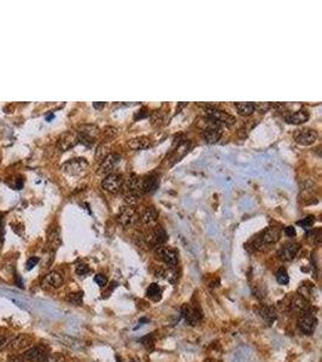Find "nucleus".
I'll return each instance as SVG.
<instances>
[{
    "instance_id": "nucleus-1",
    "label": "nucleus",
    "mask_w": 322,
    "mask_h": 362,
    "mask_svg": "<svg viewBox=\"0 0 322 362\" xmlns=\"http://www.w3.org/2000/svg\"><path fill=\"white\" fill-rule=\"evenodd\" d=\"M281 236V231L280 228L275 227V226H271V227H268L267 230L263 231L260 236L256 237V239L254 241V249L256 250H264L265 247H268L271 244H275L276 241L280 239Z\"/></svg>"
},
{
    "instance_id": "nucleus-2",
    "label": "nucleus",
    "mask_w": 322,
    "mask_h": 362,
    "mask_svg": "<svg viewBox=\"0 0 322 362\" xmlns=\"http://www.w3.org/2000/svg\"><path fill=\"white\" fill-rule=\"evenodd\" d=\"M204 115H205L206 119L212 120V121L217 122L220 124H226V126H232L236 121L234 116L230 115L226 111L220 110V109L212 108V106H206L204 109Z\"/></svg>"
},
{
    "instance_id": "nucleus-3",
    "label": "nucleus",
    "mask_w": 322,
    "mask_h": 362,
    "mask_svg": "<svg viewBox=\"0 0 322 362\" xmlns=\"http://www.w3.org/2000/svg\"><path fill=\"white\" fill-rule=\"evenodd\" d=\"M124 185V179L121 174H117V173H111L108 174L104 178L102 181V186L105 191L108 192L117 194L123 190Z\"/></svg>"
},
{
    "instance_id": "nucleus-4",
    "label": "nucleus",
    "mask_w": 322,
    "mask_h": 362,
    "mask_svg": "<svg viewBox=\"0 0 322 362\" xmlns=\"http://www.w3.org/2000/svg\"><path fill=\"white\" fill-rule=\"evenodd\" d=\"M76 133H78L79 143L86 146H92L95 138L99 134V128L94 124H82L79 127V130Z\"/></svg>"
},
{
    "instance_id": "nucleus-5",
    "label": "nucleus",
    "mask_w": 322,
    "mask_h": 362,
    "mask_svg": "<svg viewBox=\"0 0 322 362\" xmlns=\"http://www.w3.org/2000/svg\"><path fill=\"white\" fill-rule=\"evenodd\" d=\"M118 222L122 227L130 228L139 221V215H138L137 210L133 209L132 207L126 206L122 208L118 212Z\"/></svg>"
},
{
    "instance_id": "nucleus-6",
    "label": "nucleus",
    "mask_w": 322,
    "mask_h": 362,
    "mask_svg": "<svg viewBox=\"0 0 322 362\" xmlns=\"http://www.w3.org/2000/svg\"><path fill=\"white\" fill-rule=\"evenodd\" d=\"M144 239H145V241L148 245L158 247L166 243L168 236L166 231H164L161 226H155V228H152V230L148 231V233L145 234Z\"/></svg>"
},
{
    "instance_id": "nucleus-7",
    "label": "nucleus",
    "mask_w": 322,
    "mask_h": 362,
    "mask_svg": "<svg viewBox=\"0 0 322 362\" xmlns=\"http://www.w3.org/2000/svg\"><path fill=\"white\" fill-rule=\"evenodd\" d=\"M298 327H299L300 332H303L304 334H313L315 332L316 327H318V319L315 315L310 313L302 314V315L298 318Z\"/></svg>"
},
{
    "instance_id": "nucleus-8",
    "label": "nucleus",
    "mask_w": 322,
    "mask_h": 362,
    "mask_svg": "<svg viewBox=\"0 0 322 362\" xmlns=\"http://www.w3.org/2000/svg\"><path fill=\"white\" fill-rule=\"evenodd\" d=\"M294 142L302 146H310L318 140V133L316 130L310 129V128H304L299 129L294 133L293 135Z\"/></svg>"
},
{
    "instance_id": "nucleus-9",
    "label": "nucleus",
    "mask_w": 322,
    "mask_h": 362,
    "mask_svg": "<svg viewBox=\"0 0 322 362\" xmlns=\"http://www.w3.org/2000/svg\"><path fill=\"white\" fill-rule=\"evenodd\" d=\"M121 162V156L117 153H109L103 161H100L99 167H98V174H111L113 170L118 166Z\"/></svg>"
},
{
    "instance_id": "nucleus-10",
    "label": "nucleus",
    "mask_w": 322,
    "mask_h": 362,
    "mask_svg": "<svg viewBox=\"0 0 322 362\" xmlns=\"http://www.w3.org/2000/svg\"><path fill=\"white\" fill-rule=\"evenodd\" d=\"M88 168V162L85 158H73L63 166V170L70 175H80Z\"/></svg>"
},
{
    "instance_id": "nucleus-11",
    "label": "nucleus",
    "mask_w": 322,
    "mask_h": 362,
    "mask_svg": "<svg viewBox=\"0 0 322 362\" xmlns=\"http://www.w3.org/2000/svg\"><path fill=\"white\" fill-rule=\"evenodd\" d=\"M182 315L190 325H197L203 318V313H202L201 308L197 307V305H192L191 303L183 304Z\"/></svg>"
},
{
    "instance_id": "nucleus-12",
    "label": "nucleus",
    "mask_w": 322,
    "mask_h": 362,
    "mask_svg": "<svg viewBox=\"0 0 322 362\" xmlns=\"http://www.w3.org/2000/svg\"><path fill=\"white\" fill-rule=\"evenodd\" d=\"M79 144V137L76 132H65L58 138L57 146L60 151H68Z\"/></svg>"
},
{
    "instance_id": "nucleus-13",
    "label": "nucleus",
    "mask_w": 322,
    "mask_h": 362,
    "mask_svg": "<svg viewBox=\"0 0 322 362\" xmlns=\"http://www.w3.org/2000/svg\"><path fill=\"white\" fill-rule=\"evenodd\" d=\"M157 255L159 256V259L166 263L167 267L175 268L177 266V252L175 250L168 249V247L164 246H158L157 247Z\"/></svg>"
},
{
    "instance_id": "nucleus-14",
    "label": "nucleus",
    "mask_w": 322,
    "mask_h": 362,
    "mask_svg": "<svg viewBox=\"0 0 322 362\" xmlns=\"http://www.w3.org/2000/svg\"><path fill=\"white\" fill-rule=\"evenodd\" d=\"M22 356L27 362H42L49 354L42 347H33L27 349Z\"/></svg>"
},
{
    "instance_id": "nucleus-15",
    "label": "nucleus",
    "mask_w": 322,
    "mask_h": 362,
    "mask_svg": "<svg viewBox=\"0 0 322 362\" xmlns=\"http://www.w3.org/2000/svg\"><path fill=\"white\" fill-rule=\"evenodd\" d=\"M31 343H33V338L30 336H28V334H20V336L13 338L11 342L9 343V348L13 351H22L30 348Z\"/></svg>"
},
{
    "instance_id": "nucleus-16",
    "label": "nucleus",
    "mask_w": 322,
    "mask_h": 362,
    "mask_svg": "<svg viewBox=\"0 0 322 362\" xmlns=\"http://www.w3.org/2000/svg\"><path fill=\"white\" fill-rule=\"evenodd\" d=\"M290 308L293 313L296 314H305V313H309L310 309V304H309V301L305 300L304 297H302L300 295H296L291 301V304H290Z\"/></svg>"
},
{
    "instance_id": "nucleus-17",
    "label": "nucleus",
    "mask_w": 322,
    "mask_h": 362,
    "mask_svg": "<svg viewBox=\"0 0 322 362\" xmlns=\"http://www.w3.org/2000/svg\"><path fill=\"white\" fill-rule=\"evenodd\" d=\"M299 245L297 243H287L279 250L278 256L281 261H292L297 256Z\"/></svg>"
},
{
    "instance_id": "nucleus-18",
    "label": "nucleus",
    "mask_w": 322,
    "mask_h": 362,
    "mask_svg": "<svg viewBox=\"0 0 322 362\" xmlns=\"http://www.w3.org/2000/svg\"><path fill=\"white\" fill-rule=\"evenodd\" d=\"M63 283H64V279H63L62 274L55 271L50 272V273L45 276L44 280H42V285H44L45 287L49 286L52 287V289H58V287L62 286Z\"/></svg>"
},
{
    "instance_id": "nucleus-19",
    "label": "nucleus",
    "mask_w": 322,
    "mask_h": 362,
    "mask_svg": "<svg viewBox=\"0 0 322 362\" xmlns=\"http://www.w3.org/2000/svg\"><path fill=\"white\" fill-rule=\"evenodd\" d=\"M309 120V113L304 109H300V110L296 111V113H292L290 115L285 116V121L290 124H302L304 122H307Z\"/></svg>"
},
{
    "instance_id": "nucleus-20",
    "label": "nucleus",
    "mask_w": 322,
    "mask_h": 362,
    "mask_svg": "<svg viewBox=\"0 0 322 362\" xmlns=\"http://www.w3.org/2000/svg\"><path fill=\"white\" fill-rule=\"evenodd\" d=\"M159 185V179L158 177L155 174H151L148 177H146L145 179L142 181V190L145 193H152L158 188Z\"/></svg>"
},
{
    "instance_id": "nucleus-21",
    "label": "nucleus",
    "mask_w": 322,
    "mask_h": 362,
    "mask_svg": "<svg viewBox=\"0 0 322 362\" xmlns=\"http://www.w3.org/2000/svg\"><path fill=\"white\" fill-rule=\"evenodd\" d=\"M156 276L157 278H162L164 279V280L169 281V283L174 284L177 279V273L176 271H175V268L159 267L156 272Z\"/></svg>"
},
{
    "instance_id": "nucleus-22",
    "label": "nucleus",
    "mask_w": 322,
    "mask_h": 362,
    "mask_svg": "<svg viewBox=\"0 0 322 362\" xmlns=\"http://www.w3.org/2000/svg\"><path fill=\"white\" fill-rule=\"evenodd\" d=\"M142 190H134V188H123V197H124V202L127 203V206H135L138 202L140 201V197H142V193H140Z\"/></svg>"
},
{
    "instance_id": "nucleus-23",
    "label": "nucleus",
    "mask_w": 322,
    "mask_h": 362,
    "mask_svg": "<svg viewBox=\"0 0 322 362\" xmlns=\"http://www.w3.org/2000/svg\"><path fill=\"white\" fill-rule=\"evenodd\" d=\"M150 146V139L147 137H137L133 138L128 142V148L133 151L144 150Z\"/></svg>"
},
{
    "instance_id": "nucleus-24",
    "label": "nucleus",
    "mask_w": 322,
    "mask_h": 362,
    "mask_svg": "<svg viewBox=\"0 0 322 362\" xmlns=\"http://www.w3.org/2000/svg\"><path fill=\"white\" fill-rule=\"evenodd\" d=\"M157 220H158V212H157V210L155 209V208H152V207L147 208V209L143 212L142 221H143V223H145V225H147V226L156 225Z\"/></svg>"
},
{
    "instance_id": "nucleus-25",
    "label": "nucleus",
    "mask_w": 322,
    "mask_h": 362,
    "mask_svg": "<svg viewBox=\"0 0 322 362\" xmlns=\"http://www.w3.org/2000/svg\"><path fill=\"white\" fill-rule=\"evenodd\" d=\"M258 314L267 321L268 324L271 325L275 321L276 319V313L275 309L273 307H269V305H262V307L258 309Z\"/></svg>"
},
{
    "instance_id": "nucleus-26",
    "label": "nucleus",
    "mask_w": 322,
    "mask_h": 362,
    "mask_svg": "<svg viewBox=\"0 0 322 362\" xmlns=\"http://www.w3.org/2000/svg\"><path fill=\"white\" fill-rule=\"evenodd\" d=\"M235 108L240 116H250L256 110L255 103H235Z\"/></svg>"
},
{
    "instance_id": "nucleus-27",
    "label": "nucleus",
    "mask_w": 322,
    "mask_h": 362,
    "mask_svg": "<svg viewBox=\"0 0 322 362\" xmlns=\"http://www.w3.org/2000/svg\"><path fill=\"white\" fill-rule=\"evenodd\" d=\"M146 296L150 298V300H152L153 302H158V301H161V298H162L161 286L156 283H152L151 285H148L147 290H146Z\"/></svg>"
},
{
    "instance_id": "nucleus-28",
    "label": "nucleus",
    "mask_w": 322,
    "mask_h": 362,
    "mask_svg": "<svg viewBox=\"0 0 322 362\" xmlns=\"http://www.w3.org/2000/svg\"><path fill=\"white\" fill-rule=\"evenodd\" d=\"M276 281L280 285H287L290 283V276L285 268H280L276 272Z\"/></svg>"
},
{
    "instance_id": "nucleus-29",
    "label": "nucleus",
    "mask_w": 322,
    "mask_h": 362,
    "mask_svg": "<svg viewBox=\"0 0 322 362\" xmlns=\"http://www.w3.org/2000/svg\"><path fill=\"white\" fill-rule=\"evenodd\" d=\"M307 237L311 243L319 245V244L321 243V230H319L318 228V230L309 231V232L307 233Z\"/></svg>"
},
{
    "instance_id": "nucleus-30",
    "label": "nucleus",
    "mask_w": 322,
    "mask_h": 362,
    "mask_svg": "<svg viewBox=\"0 0 322 362\" xmlns=\"http://www.w3.org/2000/svg\"><path fill=\"white\" fill-rule=\"evenodd\" d=\"M82 297H84V292H76V294H70L68 296V301L73 304L80 305L82 303Z\"/></svg>"
},
{
    "instance_id": "nucleus-31",
    "label": "nucleus",
    "mask_w": 322,
    "mask_h": 362,
    "mask_svg": "<svg viewBox=\"0 0 322 362\" xmlns=\"http://www.w3.org/2000/svg\"><path fill=\"white\" fill-rule=\"evenodd\" d=\"M314 222H315V217L314 216H307L304 217L302 221H298V225L302 226L303 228H305V230H308V228L313 227Z\"/></svg>"
},
{
    "instance_id": "nucleus-32",
    "label": "nucleus",
    "mask_w": 322,
    "mask_h": 362,
    "mask_svg": "<svg viewBox=\"0 0 322 362\" xmlns=\"http://www.w3.org/2000/svg\"><path fill=\"white\" fill-rule=\"evenodd\" d=\"M140 342H142V344L145 345L147 349H152L153 344H155V337H153V334H150V336H145V337H143L142 339H140Z\"/></svg>"
},
{
    "instance_id": "nucleus-33",
    "label": "nucleus",
    "mask_w": 322,
    "mask_h": 362,
    "mask_svg": "<svg viewBox=\"0 0 322 362\" xmlns=\"http://www.w3.org/2000/svg\"><path fill=\"white\" fill-rule=\"evenodd\" d=\"M109 153H110V152L108 151V149H106L105 146L100 145L99 148H98L97 152H95V158H97L98 161H103V159L105 158V157L108 156Z\"/></svg>"
},
{
    "instance_id": "nucleus-34",
    "label": "nucleus",
    "mask_w": 322,
    "mask_h": 362,
    "mask_svg": "<svg viewBox=\"0 0 322 362\" xmlns=\"http://www.w3.org/2000/svg\"><path fill=\"white\" fill-rule=\"evenodd\" d=\"M42 362H65V359L60 354H53V355L47 356Z\"/></svg>"
},
{
    "instance_id": "nucleus-35",
    "label": "nucleus",
    "mask_w": 322,
    "mask_h": 362,
    "mask_svg": "<svg viewBox=\"0 0 322 362\" xmlns=\"http://www.w3.org/2000/svg\"><path fill=\"white\" fill-rule=\"evenodd\" d=\"M76 273H78V275H86L89 273L88 266L85 265V263H79L76 266Z\"/></svg>"
},
{
    "instance_id": "nucleus-36",
    "label": "nucleus",
    "mask_w": 322,
    "mask_h": 362,
    "mask_svg": "<svg viewBox=\"0 0 322 362\" xmlns=\"http://www.w3.org/2000/svg\"><path fill=\"white\" fill-rule=\"evenodd\" d=\"M256 105V110L261 111V113H267L270 108H273L274 104L270 103H260V104H255Z\"/></svg>"
},
{
    "instance_id": "nucleus-37",
    "label": "nucleus",
    "mask_w": 322,
    "mask_h": 362,
    "mask_svg": "<svg viewBox=\"0 0 322 362\" xmlns=\"http://www.w3.org/2000/svg\"><path fill=\"white\" fill-rule=\"evenodd\" d=\"M94 281L97 283V285H99L100 287H104L108 284V278H106L104 274H97V275L94 276Z\"/></svg>"
},
{
    "instance_id": "nucleus-38",
    "label": "nucleus",
    "mask_w": 322,
    "mask_h": 362,
    "mask_svg": "<svg viewBox=\"0 0 322 362\" xmlns=\"http://www.w3.org/2000/svg\"><path fill=\"white\" fill-rule=\"evenodd\" d=\"M39 263V257H30L28 261H27V266H26V270L27 271H31L36 265Z\"/></svg>"
},
{
    "instance_id": "nucleus-39",
    "label": "nucleus",
    "mask_w": 322,
    "mask_h": 362,
    "mask_svg": "<svg viewBox=\"0 0 322 362\" xmlns=\"http://www.w3.org/2000/svg\"><path fill=\"white\" fill-rule=\"evenodd\" d=\"M284 232H285V234H286L287 237L292 238V237L296 236V228H294L293 226H287V227H285Z\"/></svg>"
},
{
    "instance_id": "nucleus-40",
    "label": "nucleus",
    "mask_w": 322,
    "mask_h": 362,
    "mask_svg": "<svg viewBox=\"0 0 322 362\" xmlns=\"http://www.w3.org/2000/svg\"><path fill=\"white\" fill-rule=\"evenodd\" d=\"M6 362H26L22 355H11L7 358Z\"/></svg>"
},
{
    "instance_id": "nucleus-41",
    "label": "nucleus",
    "mask_w": 322,
    "mask_h": 362,
    "mask_svg": "<svg viewBox=\"0 0 322 362\" xmlns=\"http://www.w3.org/2000/svg\"><path fill=\"white\" fill-rule=\"evenodd\" d=\"M7 344H9V338H7L6 336H2V334H0V350L4 349Z\"/></svg>"
},
{
    "instance_id": "nucleus-42",
    "label": "nucleus",
    "mask_w": 322,
    "mask_h": 362,
    "mask_svg": "<svg viewBox=\"0 0 322 362\" xmlns=\"http://www.w3.org/2000/svg\"><path fill=\"white\" fill-rule=\"evenodd\" d=\"M147 116H148L147 109H142V110H140L139 113L135 115V120H138V119L142 120V119H145V117H147Z\"/></svg>"
},
{
    "instance_id": "nucleus-43",
    "label": "nucleus",
    "mask_w": 322,
    "mask_h": 362,
    "mask_svg": "<svg viewBox=\"0 0 322 362\" xmlns=\"http://www.w3.org/2000/svg\"><path fill=\"white\" fill-rule=\"evenodd\" d=\"M105 133H106V137L113 138L114 135H116L117 130H116V128H114V127H110V128H109V127H108V128L105 129Z\"/></svg>"
},
{
    "instance_id": "nucleus-44",
    "label": "nucleus",
    "mask_w": 322,
    "mask_h": 362,
    "mask_svg": "<svg viewBox=\"0 0 322 362\" xmlns=\"http://www.w3.org/2000/svg\"><path fill=\"white\" fill-rule=\"evenodd\" d=\"M93 106H94L95 109H102L104 106V103H94L93 104Z\"/></svg>"
},
{
    "instance_id": "nucleus-45",
    "label": "nucleus",
    "mask_w": 322,
    "mask_h": 362,
    "mask_svg": "<svg viewBox=\"0 0 322 362\" xmlns=\"http://www.w3.org/2000/svg\"><path fill=\"white\" fill-rule=\"evenodd\" d=\"M51 119H53V115H50V116H47V117H46L47 121H49V120H51Z\"/></svg>"
}]
</instances>
